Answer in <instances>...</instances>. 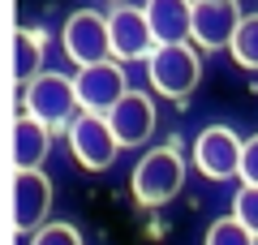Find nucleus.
<instances>
[{"instance_id":"1","label":"nucleus","mask_w":258,"mask_h":245,"mask_svg":"<svg viewBox=\"0 0 258 245\" xmlns=\"http://www.w3.org/2000/svg\"><path fill=\"white\" fill-rule=\"evenodd\" d=\"M22 112L35 120H43L47 129H69L78 116H82V99H78L74 78L64 73H39L22 86Z\"/></svg>"},{"instance_id":"2","label":"nucleus","mask_w":258,"mask_h":245,"mask_svg":"<svg viewBox=\"0 0 258 245\" xmlns=\"http://www.w3.org/2000/svg\"><path fill=\"white\" fill-rule=\"evenodd\" d=\"M181 181H185V159L176 151V142H164L155 151H147L138 159V168L129 172V190H134V198L142 207H164V202H172L176 190H181Z\"/></svg>"},{"instance_id":"3","label":"nucleus","mask_w":258,"mask_h":245,"mask_svg":"<svg viewBox=\"0 0 258 245\" xmlns=\"http://www.w3.org/2000/svg\"><path fill=\"white\" fill-rule=\"evenodd\" d=\"M147 73H151V86L168 99H185L194 95L198 78H203V65H198V52L189 43H164L151 52L147 60Z\"/></svg>"},{"instance_id":"4","label":"nucleus","mask_w":258,"mask_h":245,"mask_svg":"<svg viewBox=\"0 0 258 245\" xmlns=\"http://www.w3.org/2000/svg\"><path fill=\"white\" fill-rule=\"evenodd\" d=\"M60 43H64V56L78 65V69H86V65H99L112 56V30H108V18L95 9H78L69 13V22H64L60 30Z\"/></svg>"},{"instance_id":"5","label":"nucleus","mask_w":258,"mask_h":245,"mask_svg":"<svg viewBox=\"0 0 258 245\" xmlns=\"http://www.w3.org/2000/svg\"><path fill=\"white\" fill-rule=\"evenodd\" d=\"M69 151H74V159L82 163L86 172H103V168L116 159L120 142H116V134H112L108 116H99V112H82V116L69 125Z\"/></svg>"},{"instance_id":"6","label":"nucleus","mask_w":258,"mask_h":245,"mask_svg":"<svg viewBox=\"0 0 258 245\" xmlns=\"http://www.w3.org/2000/svg\"><path fill=\"white\" fill-rule=\"evenodd\" d=\"M241 151H245V142H241L228 125H211V129L198 134V142H194V163H198V172L211 176V181H228V176L241 172Z\"/></svg>"},{"instance_id":"7","label":"nucleus","mask_w":258,"mask_h":245,"mask_svg":"<svg viewBox=\"0 0 258 245\" xmlns=\"http://www.w3.org/2000/svg\"><path fill=\"white\" fill-rule=\"evenodd\" d=\"M74 86H78V99H82V112H99L108 116L120 99H125V69L116 60H99V65H86V69L74 73Z\"/></svg>"},{"instance_id":"8","label":"nucleus","mask_w":258,"mask_h":245,"mask_svg":"<svg viewBox=\"0 0 258 245\" xmlns=\"http://www.w3.org/2000/svg\"><path fill=\"white\" fill-rule=\"evenodd\" d=\"M108 30H112V56L116 60H151L155 52V35H151L147 9H134V5H120L108 13Z\"/></svg>"},{"instance_id":"9","label":"nucleus","mask_w":258,"mask_h":245,"mask_svg":"<svg viewBox=\"0 0 258 245\" xmlns=\"http://www.w3.org/2000/svg\"><path fill=\"white\" fill-rule=\"evenodd\" d=\"M47 207H52V181L39 168L13 172V232H39Z\"/></svg>"},{"instance_id":"10","label":"nucleus","mask_w":258,"mask_h":245,"mask_svg":"<svg viewBox=\"0 0 258 245\" xmlns=\"http://www.w3.org/2000/svg\"><path fill=\"white\" fill-rule=\"evenodd\" d=\"M241 26L237 0H194V43L215 52V47H232V35Z\"/></svg>"},{"instance_id":"11","label":"nucleus","mask_w":258,"mask_h":245,"mask_svg":"<svg viewBox=\"0 0 258 245\" xmlns=\"http://www.w3.org/2000/svg\"><path fill=\"white\" fill-rule=\"evenodd\" d=\"M108 125L120 146H138L155 134V103L147 91H125V99L108 112Z\"/></svg>"},{"instance_id":"12","label":"nucleus","mask_w":258,"mask_h":245,"mask_svg":"<svg viewBox=\"0 0 258 245\" xmlns=\"http://www.w3.org/2000/svg\"><path fill=\"white\" fill-rule=\"evenodd\" d=\"M147 22L155 43H185L194 39V0H147Z\"/></svg>"},{"instance_id":"13","label":"nucleus","mask_w":258,"mask_h":245,"mask_svg":"<svg viewBox=\"0 0 258 245\" xmlns=\"http://www.w3.org/2000/svg\"><path fill=\"white\" fill-rule=\"evenodd\" d=\"M9 138H13V151H9L13 172H30V168H39V163H43V155H47V146H52V129H47L43 120L26 116V112H18V116H13Z\"/></svg>"},{"instance_id":"14","label":"nucleus","mask_w":258,"mask_h":245,"mask_svg":"<svg viewBox=\"0 0 258 245\" xmlns=\"http://www.w3.org/2000/svg\"><path fill=\"white\" fill-rule=\"evenodd\" d=\"M39 65H43V35L18 26L13 30V82L26 86L30 78H39Z\"/></svg>"},{"instance_id":"15","label":"nucleus","mask_w":258,"mask_h":245,"mask_svg":"<svg viewBox=\"0 0 258 245\" xmlns=\"http://www.w3.org/2000/svg\"><path fill=\"white\" fill-rule=\"evenodd\" d=\"M228 52H232V60H237L241 69H258V13H245V18H241Z\"/></svg>"},{"instance_id":"16","label":"nucleus","mask_w":258,"mask_h":245,"mask_svg":"<svg viewBox=\"0 0 258 245\" xmlns=\"http://www.w3.org/2000/svg\"><path fill=\"white\" fill-rule=\"evenodd\" d=\"M258 236L249 232L245 224H241L237 215H228V219H215L211 228H207V245H254Z\"/></svg>"},{"instance_id":"17","label":"nucleus","mask_w":258,"mask_h":245,"mask_svg":"<svg viewBox=\"0 0 258 245\" xmlns=\"http://www.w3.org/2000/svg\"><path fill=\"white\" fill-rule=\"evenodd\" d=\"M232 215L258 236V185H241L237 198H232Z\"/></svg>"},{"instance_id":"18","label":"nucleus","mask_w":258,"mask_h":245,"mask_svg":"<svg viewBox=\"0 0 258 245\" xmlns=\"http://www.w3.org/2000/svg\"><path fill=\"white\" fill-rule=\"evenodd\" d=\"M30 245H82V232L74 224H43L39 232H30Z\"/></svg>"},{"instance_id":"19","label":"nucleus","mask_w":258,"mask_h":245,"mask_svg":"<svg viewBox=\"0 0 258 245\" xmlns=\"http://www.w3.org/2000/svg\"><path fill=\"white\" fill-rule=\"evenodd\" d=\"M241 185H258V134L245 138V151H241Z\"/></svg>"},{"instance_id":"20","label":"nucleus","mask_w":258,"mask_h":245,"mask_svg":"<svg viewBox=\"0 0 258 245\" xmlns=\"http://www.w3.org/2000/svg\"><path fill=\"white\" fill-rule=\"evenodd\" d=\"M116 5H129V0H116Z\"/></svg>"}]
</instances>
